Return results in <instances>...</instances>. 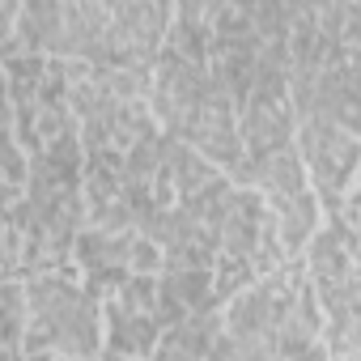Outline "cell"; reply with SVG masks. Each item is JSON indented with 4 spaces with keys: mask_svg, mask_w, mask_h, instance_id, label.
Returning a JSON list of instances; mask_svg holds the SVG:
<instances>
[{
    "mask_svg": "<svg viewBox=\"0 0 361 361\" xmlns=\"http://www.w3.org/2000/svg\"><path fill=\"white\" fill-rule=\"evenodd\" d=\"M302 145H306V161H310V170H314V178H319V188H327V192L344 188V178L353 174L361 149H357L348 136H340V123L314 119V123L306 128Z\"/></svg>",
    "mask_w": 361,
    "mask_h": 361,
    "instance_id": "cell-1",
    "label": "cell"
}]
</instances>
